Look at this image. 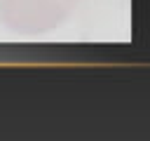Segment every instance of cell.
I'll list each match as a JSON object with an SVG mask.
<instances>
[{"mask_svg":"<svg viewBox=\"0 0 150 141\" xmlns=\"http://www.w3.org/2000/svg\"><path fill=\"white\" fill-rule=\"evenodd\" d=\"M77 0H0V21L16 35H45L70 19Z\"/></svg>","mask_w":150,"mask_h":141,"instance_id":"cell-1","label":"cell"}]
</instances>
